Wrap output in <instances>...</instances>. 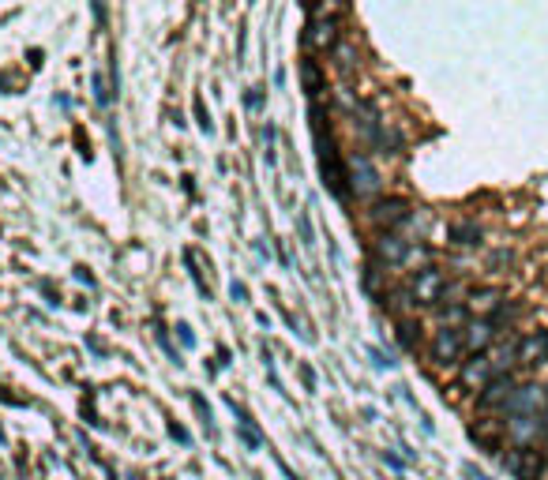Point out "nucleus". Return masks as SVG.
Returning a JSON list of instances; mask_svg holds the SVG:
<instances>
[{
    "mask_svg": "<svg viewBox=\"0 0 548 480\" xmlns=\"http://www.w3.org/2000/svg\"><path fill=\"white\" fill-rule=\"evenodd\" d=\"M398 346L402 349H417L420 346V323L409 315H398Z\"/></svg>",
    "mask_w": 548,
    "mask_h": 480,
    "instance_id": "15",
    "label": "nucleus"
},
{
    "mask_svg": "<svg viewBox=\"0 0 548 480\" xmlns=\"http://www.w3.org/2000/svg\"><path fill=\"white\" fill-rule=\"evenodd\" d=\"M548 364V331H529L522 334V353H519V372H537Z\"/></svg>",
    "mask_w": 548,
    "mask_h": 480,
    "instance_id": "9",
    "label": "nucleus"
},
{
    "mask_svg": "<svg viewBox=\"0 0 548 480\" xmlns=\"http://www.w3.org/2000/svg\"><path fill=\"white\" fill-rule=\"evenodd\" d=\"M312 132H315V147H320V177H323V184H327L331 195L346 199V195H349L346 162H342V154H338L331 132L323 135V113H320V106H312Z\"/></svg>",
    "mask_w": 548,
    "mask_h": 480,
    "instance_id": "1",
    "label": "nucleus"
},
{
    "mask_svg": "<svg viewBox=\"0 0 548 480\" xmlns=\"http://www.w3.org/2000/svg\"><path fill=\"white\" fill-rule=\"evenodd\" d=\"M338 23L342 19H335V15H312V19H308V30H305V45L312 53H331L338 42H342Z\"/></svg>",
    "mask_w": 548,
    "mask_h": 480,
    "instance_id": "8",
    "label": "nucleus"
},
{
    "mask_svg": "<svg viewBox=\"0 0 548 480\" xmlns=\"http://www.w3.org/2000/svg\"><path fill=\"white\" fill-rule=\"evenodd\" d=\"M503 304V293L492 289V285H470V293H466V308H470L473 319L481 315H492V311Z\"/></svg>",
    "mask_w": 548,
    "mask_h": 480,
    "instance_id": "10",
    "label": "nucleus"
},
{
    "mask_svg": "<svg viewBox=\"0 0 548 480\" xmlns=\"http://www.w3.org/2000/svg\"><path fill=\"white\" fill-rule=\"evenodd\" d=\"M169 435H173V439H177V443H180V446H188V443H192V435H188V431H184V428H180V424H169Z\"/></svg>",
    "mask_w": 548,
    "mask_h": 480,
    "instance_id": "18",
    "label": "nucleus"
},
{
    "mask_svg": "<svg viewBox=\"0 0 548 480\" xmlns=\"http://www.w3.org/2000/svg\"><path fill=\"white\" fill-rule=\"evenodd\" d=\"M300 379H305V390H315V372L308 364H300Z\"/></svg>",
    "mask_w": 548,
    "mask_h": 480,
    "instance_id": "20",
    "label": "nucleus"
},
{
    "mask_svg": "<svg viewBox=\"0 0 548 480\" xmlns=\"http://www.w3.org/2000/svg\"><path fill=\"white\" fill-rule=\"evenodd\" d=\"M229 293H233V300H248V289H244L241 282H233V285H229Z\"/></svg>",
    "mask_w": 548,
    "mask_h": 480,
    "instance_id": "22",
    "label": "nucleus"
},
{
    "mask_svg": "<svg viewBox=\"0 0 548 480\" xmlns=\"http://www.w3.org/2000/svg\"><path fill=\"white\" fill-rule=\"evenodd\" d=\"M409 244L413 240L406 233H376V240H372V259L383 270H406Z\"/></svg>",
    "mask_w": 548,
    "mask_h": 480,
    "instance_id": "5",
    "label": "nucleus"
},
{
    "mask_svg": "<svg viewBox=\"0 0 548 480\" xmlns=\"http://www.w3.org/2000/svg\"><path fill=\"white\" fill-rule=\"evenodd\" d=\"M409 203L398 195H387V199H376L368 211V221L376 226V233H402V226L409 221Z\"/></svg>",
    "mask_w": 548,
    "mask_h": 480,
    "instance_id": "4",
    "label": "nucleus"
},
{
    "mask_svg": "<svg viewBox=\"0 0 548 480\" xmlns=\"http://www.w3.org/2000/svg\"><path fill=\"white\" fill-rule=\"evenodd\" d=\"M331 53H335V68H338V75H342V79L353 75V68H357V49H353V45H349V42H338Z\"/></svg>",
    "mask_w": 548,
    "mask_h": 480,
    "instance_id": "14",
    "label": "nucleus"
},
{
    "mask_svg": "<svg viewBox=\"0 0 548 480\" xmlns=\"http://www.w3.org/2000/svg\"><path fill=\"white\" fill-rule=\"evenodd\" d=\"M353 132L361 135L364 150H372V154H398V132L387 128V120H379V113L364 101L353 106Z\"/></svg>",
    "mask_w": 548,
    "mask_h": 480,
    "instance_id": "2",
    "label": "nucleus"
},
{
    "mask_svg": "<svg viewBox=\"0 0 548 480\" xmlns=\"http://www.w3.org/2000/svg\"><path fill=\"white\" fill-rule=\"evenodd\" d=\"M541 387H545V398H548V383H541Z\"/></svg>",
    "mask_w": 548,
    "mask_h": 480,
    "instance_id": "25",
    "label": "nucleus"
},
{
    "mask_svg": "<svg viewBox=\"0 0 548 480\" xmlns=\"http://www.w3.org/2000/svg\"><path fill=\"white\" fill-rule=\"evenodd\" d=\"M229 409H233V417H237V435H241V443L248 446V451H259V446H263V435L256 431V420L248 417V409L237 405L233 398H229Z\"/></svg>",
    "mask_w": 548,
    "mask_h": 480,
    "instance_id": "11",
    "label": "nucleus"
},
{
    "mask_svg": "<svg viewBox=\"0 0 548 480\" xmlns=\"http://www.w3.org/2000/svg\"><path fill=\"white\" fill-rule=\"evenodd\" d=\"M488 263H492V267H511L514 255L507 252V248H499V252H492V255H488Z\"/></svg>",
    "mask_w": 548,
    "mask_h": 480,
    "instance_id": "17",
    "label": "nucleus"
},
{
    "mask_svg": "<svg viewBox=\"0 0 548 480\" xmlns=\"http://www.w3.org/2000/svg\"><path fill=\"white\" fill-rule=\"evenodd\" d=\"M300 83H305L308 98H320V94H323V68L312 57L300 60Z\"/></svg>",
    "mask_w": 548,
    "mask_h": 480,
    "instance_id": "13",
    "label": "nucleus"
},
{
    "mask_svg": "<svg viewBox=\"0 0 548 480\" xmlns=\"http://www.w3.org/2000/svg\"><path fill=\"white\" fill-rule=\"evenodd\" d=\"M300 237H305V244L312 248L315 240H312V221H308V214H300Z\"/></svg>",
    "mask_w": 548,
    "mask_h": 480,
    "instance_id": "19",
    "label": "nucleus"
},
{
    "mask_svg": "<svg viewBox=\"0 0 548 480\" xmlns=\"http://www.w3.org/2000/svg\"><path fill=\"white\" fill-rule=\"evenodd\" d=\"M346 180H349V191L357 199H376L383 191V180H379V169L372 165L368 154H349L346 158Z\"/></svg>",
    "mask_w": 548,
    "mask_h": 480,
    "instance_id": "3",
    "label": "nucleus"
},
{
    "mask_svg": "<svg viewBox=\"0 0 548 480\" xmlns=\"http://www.w3.org/2000/svg\"><path fill=\"white\" fill-rule=\"evenodd\" d=\"M499 458H503L507 473L519 477V480H541L548 473V458L537 451V446H522V451H511V446H507Z\"/></svg>",
    "mask_w": 548,
    "mask_h": 480,
    "instance_id": "6",
    "label": "nucleus"
},
{
    "mask_svg": "<svg viewBox=\"0 0 548 480\" xmlns=\"http://www.w3.org/2000/svg\"><path fill=\"white\" fill-rule=\"evenodd\" d=\"M177 331H180V341H184V346H188V349H192V346H195V338H192V331H188V326H184V323H180V326H177Z\"/></svg>",
    "mask_w": 548,
    "mask_h": 480,
    "instance_id": "23",
    "label": "nucleus"
},
{
    "mask_svg": "<svg viewBox=\"0 0 548 480\" xmlns=\"http://www.w3.org/2000/svg\"><path fill=\"white\" fill-rule=\"evenodd\" d=\"M428 357L440 368H451L458 360H466V341H462V326H440L428 341Z\"/></svg>",
    "mask_w": 548,
    "mask_h": 480,
    "instance_id": "7",
    "label": "nucleus"
},
{
    "mask_svg": "<svg viewBox=\"0 0 548 480\" xmlns=\"http://www.w3.org/2000/svg\"><path fill=\"white\" fill-rule=\"evenodd\" d=\"M451 244L455 248H481L484 244V229L477 226V221H455L451 226Z\"/></svg>",
    "mask_w": 548,
    "mask_h": 480,
    "instance_id": "12",
    "label": "nucleus"
},
{
    "mask_svg": "<svg viewBox=\"0 0 548 480\" xmlns=\"http://www.w3.org/2000/svg\"><path fill=\"white\" fill-rule=\"evenodd\" d=\"M192 405H195V413H200V424L206 428V435L214 439V435H218V431H214V424H211V405L203 402V394H192Z\"/></svg>",
    "mask_w": 548,
    "mask_h": 480,
    "instance_id": "16",
    "label": "nucleus"
},
{
    "mask_svg": "<svg viewBox=\"0 0 548 480\" xmlns=\"http://www.w3.org/2000/svg\"><path fill=\"white\" fill-rule=\"evenodd\" d=\"M259 106H263V91L256 86V91H248V109H259Z\"/></svg>",
    "mask_w": 548,
    "mask_h": 480,
    "instance_id": "21",
    "label": "nucleus"
},
{
    "mask_svg": "<svg viewBox=\"0 0 548 480\" xmlns=\"http://www.w3.org/2000/svg\"><path fill=\"white\" fill-rule=\"evenodd\" d=\"M300 4H305V8H308V12H312V8H315V4H320V0H300Z\"/></svg>",
    "mask_w": 548,
    "mask_h": 480,
    "instance_id": "24",
    "label": "nucleus"
}]
</instances>
